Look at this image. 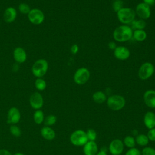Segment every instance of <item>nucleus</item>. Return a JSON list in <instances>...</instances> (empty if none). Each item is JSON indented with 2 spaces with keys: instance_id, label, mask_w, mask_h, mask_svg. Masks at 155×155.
<instances>
[{
  "instance_id": "nucleus-1",
  "label": "nucleus",
  "mask_w": 155,
  "mask_h": 155,
  "mask_svg": "<svg viewBox=\"0 0 155 155\" xmlns=\"http://www.w3.org/2000/svg\"><path fill=\"white\" fill-rule=\"evenodd\" d=\"M133 29L128 25H121L117 27L113 31V37L114 41L124 42L130 41L133 37Z\"/></svg>"
},
{
  "instance_id": "nucleus-27",
  "label": "nucleus",
  "mask_w": 155,
  "mask_h": 155,
  "mask_svg": "<svg viewBox=\"0 0 155 155\" xmlns=\"http://www.w3.org/2000/svg\"><path fill=\"white\" fill-rule=\"evenodd\" d=\"M18 8L19 12L21 13L25 14V15H28L30 11L31 10L29 5H28L25 2H21V4H19L18 6Z\"/></svg>"
},
{
  "instance_id": "nucleus-34",
  "label": "nucleus",
  "mask_w": 155,
  "mask_h": 155,
  "mask_svg": "<svg viewBox=\"0 0 155 155\" xmlns=\"http://www.w3.org/2000/svg\"><path fill=\"white\" fill-rule=\"evenodd\" d=\"M147 137L149 140L152 142H155V128L150 129L147 133Z\"/></svg>"
},
{
  "instance_id": "nucleus-7",
  "label": "nucleus",
  "mask_w": 155,
  "mask_h": 155,
  "mask_svg": "<svg viewBox=\"0 0 155 155\" xmlns=\"http://www.w3.org/2000/svg\"><path fill=\"white\" fill-rule=\"evenodd\" d=\"M71 143L75 146H84L88 141L86 132L82 130L73 131L70 137Z\"/></svg>"
},
{
  "instance_id": "nucleus-35",
  "label": "nucleus",
  "mask_w": 155,
  "mask_h": 155,
  "mask_svg": "<svg viewBox=\"0 0 155 155\" xmlns=\"http://www.w3.org/2000/svg\"><path fill=\"white\" fill-rule=\"evenodd\" d=\"M79 47L78 45H77L76 44H73L70 47V51L73 54H77L79 51Z\"/></svg>"
},
{
  "instance_id": "nucleus-25",
  "label": "nucleus",
  "mask_w": 155,
  "mask_h": 155,
  "mask_svg": "<svg viewBox=\"0 0 155 155\" xmlns=\"http://www.w3.org/2000/svg\"><path fill=\"white\" fill-rule=\"evenodd\" d=\"M35 86L36 89L40 91H42L45 89L47 87V83L44 79L41 78H37L35 82Z\"/></svg>"
},
{
  "instance_id": "nucleus-22",
  "label": "nucleus",
  "mask_w": 155,
  "mask_h": 155,
  "mask_svg": "<svg viewBox=\"0 0 155 155\" xmlns=\"http://www.w3.org/2000/svg\"><path fill=\"white\" fill-rule=\"evenodd\" d=\"M135 140H136V143L142 147L146 146L147 145H148L149 142V139L147 136L144 134H137L135 138Z\"/></svg>"
},
{
  "instance_id": "nucleus-38",
  "label": "nucleus",
  "mask_w": 155,
  "mask_h": 155,
  "mask_svg": "<svg viewBox=\"0 0 155 155\" xmlns=\"http://www.w3.org/2000/svg\"><path fill=\"white\" fill-rule=\"evenodd\" d=\"M0 155H12V154L6 150L1 149L0 150Z\"/></svg>"
},
{
  "instance_id": "nucleus-40",
  "label": "nucleus",
  "mask_w": 155,
  "mask_h": 155,
  "mask_svg": "<svg viewBox=\"0 0 155 155\" xmlns=\"http://www.w3.org/2000/svg\"><path fill=\"white\" fill-rule=\"evenodd\" d=\"M133 135H135V136H137L138 134L136 130H133Z\"/></svg>"
},
{
  "instance_id": "nucleus-13",
  "label": "nucleus",
  "mask_w": 155,
  "mask_h": 155,
  "mask_svg": "<svg viewBox=\"0 0 155 155\" xmlns=\"http://www.w3.org/2000/svg\"><path fill=\"white\" fill-rule=\"evenodd\" d=\"M143 99L147 107L151 108H155V90L150 89L145 91Z\"/></svg>"
},
{
  "instance_id": "nucleus-15",
  "label": "nucleus",
  "mask_w": 155,
  "mask_h": 155,
  "mask_svg": "<svg viewBox=\"0 0 155 155\" xmlns=\"http://www.w3.org/2000/svg\"><path fill=\"white\" fill-rule=\"evenodd\" d=\"M85 155H96L98 152V147L94 141H88L83 147Z\"/></svg>"
},
{
  "instance_id": "nucleus-17",
  "label": "nucleus",
  "mask_w": 155,
  "mask_h": 155,
  "mask_svg": "<svg viewBox=\"0 0 155 155\" xmlns=\"http://www.w3.org/2000/svg\"><path fill=\"white\" fill-rule=\"evenodd\" d=\"M17 16L16 10L13 7H7L4 13V20L7 23H12L14 22Z\"/></svg>"
},
{
  "instance_id": "nucleus-19",
  "label": "nucleus",
  "mask_w": 155,
  "mask_h": 155,
  "mask_svg": "<svg viewBox=\"0 0 155 155\" xmlns=\"http://www.w3.org/2000/svg\"><path fill=\"white\" fill-rule=\"evenodd\" d=\"M41 135L44 139L48 140H51L55 137L56 134L54 131L51 128L46 126L42 128Z\"/></svg>"
},
{
  "instance_id": "nucleus-33",
  "label": "nucleus",
  "mask_w": 155,
  "mask_h": 155,
  "mask_svg": "<svg viewBox=\"0 0 155 155\" xmlns=\"http://www.w3.org/2000/svg\"><path fill=\"white\" fill-rule=\"evenodd\" d=\"M125 155H142L141 151L139 150L137 148L133 147L130 148L125 153Z\"/></svg>"
},
{
  "instance_id": "nucleus-11",
  "label": "nucleus",
  "mask_w": 155,
  "mask_h": 155,
  "mask_svg": "<svg viewBox=\"0 0 155 155\" xmlns=\"http://www.w3.org/2000/svg\"><path fill=\"white\" fill-rule=\"evenodd\" d=\"M114 56L118 60L125 61L130 56L129 49L124 46H117L113 51Z\"/></svg>"
},
{
  "instance_id": "nucleus-28",
  "label": "nucleus",
  "mask_w": 155,
  "mask_h": 155,
  "mask_svg": "<svg viewBox=\"0 0 155 155\" xmlns=\"http://www.w3.org/2000/svg\"><path fill=\"white\" fill-rule=\"evenodd\" d=\"M124 2L122 0H114L112 4V8L113 10L116 12H117L124 7Z\"/></svg>"
},
{
  "instance_id": "nucleus-21",
  "label": "nucleus",
  "mask_w": 155,
  "mask_h": 155,
  "mask_svg": "<svg viewBox=\"0 0 155 155\" xmlns=\"http://www.w3.org/2000/svg\"><path fill=\"white\" fill-rule=\"evenodd\" d=\"M93 101L97 104H102L107 101V96L105 93L102 91H97L92 95Z\"/></svg>"
},
{
  "instance_id": "nucleus-10",
  "label": "nucleus",
  "mask_w": 155,
  "mask_h": 155,
  "mask_svg": "<svg viewBox=\"0 0 155 155\" xmlns=\"http://www.w3.org/2000/svg\"><path fill=\"white\" fill-rule=\"evenodd\" d=\"M124 148L123 141L119 139L113 140L109 145V151L112 155H120Z\"/></svg>"
},
{
  "instance_id": "nucleus-12",
  "label": "nucleus",
  "mask_w": 155,
  "mask_h": 155,
  "mask_svg": "<svg viewBox=\"0 0 155 155\" xmlns=\"http://www.w3.org/2000/svg\"><path fill=\"white\" fill-rule=\"evenodd\" d=\"M29 102L31 107L36 110L41 108L44 104L43 97L38 92H35L30 96Z\"/></svg>"
},
{
  "instance_id": "nucleus-16",
  "label": "nucleus",
  "mask_w": 155,
  "mask_h": 155,
  "mask_svg": "<svg viewBox=\"0 0 155 155\" xmlns=\"http://www.w3.org/2000/svg\"><path fill=\"white\" fill-rule=\"evenodd\" d=\"M13 55L15 61L19 64L24 63L27 60V53L22 47H16L13 50Z\"/></svg>"
},
{
  "instance_id": "nucleus-32",
  "label": "nucleus",
  "mask_w": 155,
  "mask_h": 155,
  "mask_svg": "<svg viewBox=\"0 0 155 155\" xmlns=\"http://www.w3.org/2000/svg\"><path fill=\"white\" fill-rule=\"evenodd\" d=\"M10 131L11 133L16 137H19L21 136V130L16 125H12L10 128Z\"/></svg>"
},
{
  "instance_id": "nucleus-24",
  "label": "nucleus",
  "mask_w": 155,
  "mask_h": 155,
  "mask_svg": "<svg viewBox=\"0 0 155 155\" xmlns=\"http://www.w3.org/2000/svg\"><path fill=\"white\" fill-rule=\"evenodd\" d=\"M123 143H124V145L128 148H133L136 145L135 138H134V137L131 136H127L125 137Z\"/></svg>"
},
{
  "instance_id": "nucleus-2",
  "label": "nucleus",
  "mask_w": 155,
  "mask_h": 155,
  "mask_svg": "<svg viewBox=\"0 0 155 155\" xmlns=\"http://www.w3.org/2000/svg\"><path fill=\"white\" fill-rule=\"evenodd\" d=\"M116 15L119 21L123 25L131 24L136 16L134 10L130 7H123L116 12Z\"/></svg>"
},
{
  "instance_id": "nucleus-23",
  "label": "nucleus",
  "mask_w": 155,
  "mask_h": 155,
  "mask_svg": "<svg viewBox=\"0 0 155 155\" xmlns=\"http://www.w3.org/2000/svg\"><path fill=\"white\" fill-rule=\"evenodd\" d=\"M131 25L134 30H144L146 27L147 23L145 20L139 18L138 19H134L131 22Z\"/></svg>"
},
{
  "instance_id": "nucleus-30",
  "label": "nucleus",
  "mask_w": 155,
  "mask_h": 155,
  "mask_svg": "<svg viewBox=\"0 0 155 155\" xmlns=\"http://www.w3.org/2000/svg\"><path fill=\"white\" fill-rule=\"evenodd\" d=\"M56 120H57L56 117L54 115L50 114L46 117L44 120V124L47 126L52 125L56 123Z\"/></svg>"
},
{
  "instance_id": "nucleus-14",
  "label": "nucleus",
  "mask_w": 155,
  "mask_h": 155,
  "mask_svg": "<svg viewBox=\"0 0 155 155\" xmlns=\"http://www.w3.org/2000/svg\"><path fill=\"white\" fill-rule=\"evenodd\" d=\"M21 118V114L19 110L16 107H12L8 111L7 123L16 124Z\"/></svg>"
},
{
  "instance_id": "nucleus-3",
  "label": "nucleus",
  "mask_w": 155,
  "mask_h": 155,
  "mask_svg": "<svg viewBox=\"0 0 155 155\" xmlns=\"http://www.w3.org/2000/svg\"><path fill=\"white\" fill-rule=\"evenodd\" d=\"M106 101L108 107L116 111L122 110L126 103L125 98L119 94L111 95L107 99Z\"/></svg>"
},
{
  "instance_id": "nucleus-26",
  "label": "nucleus",
  "mask_w": 155,
  "mask_h": 155,
  "mask_svg": "<svg viewBox=\"0 0 155 155\" xmlns=\"http://www.w3.org/2000/svg\"><path fill=\"white\" fill-rule=\"evenodd\" d=\"M33 119L35 122L38 124H40L44 121V113L41 110H37L35 112L33 115Z\"/></svg>"
},
{
  "instance_id": "nucleus-9",
  "label": "nucleus",
  "mask_w": 155,
  "mask_h": 155,
  "mask_svg": "<svg viewBox=\"0 0 155 155\" xmlns=\"http://www.w3.org/2000/svg\"><path fill=\"white\" fill-rule=\"evenodd\" d=\"M134 11L136 15H137L139 19L145 20L150 18L151 16V12L150 6L143 3V2L139 3L136 6Z\"/></svg>"
},
{
  "instance_id": "nucleus-41",
  "label": "nucleus",
  "mask_w": 155,
  "mask_h": 155,
  "mask_svg": "<svg viewBox=\"0 0 155 155\" xmlns=\"http://www.w3.org/2000/svg\"><path fill=\"white\" fill-rule=\"evenodd\" d=\"M14 155H24V154L21 153H15Z\"/></svg>"
},
{
  "instance_id": "nucleus-8",
  "label": "nucleus",
  "mask_w": 155,
  "mask_h": 155,
  "mask_svg": "<svg viewBox=\"0 0 155 155\" xmlns=\"http://www.w3.org/2000/svg\"><path fill=\"white\" fill-rule=\"evenodd\" d=\"M27 15L29 21L35 25H39L42 24L45 19L44 12L38 8L31 9Z\"/></svg>"
},
{
  "instance_id": "nucleus-6",
  "label": "nucleus",
  "mask_w": 155,
  "mask_h": 155,
  "mask_svg": "<svg viewBox=\"0 0 155 155\" xmlns=\"http://www.w3.org/2000/svg\"><path fill=\"white\" fill-rule=\"evenodd\" d=\"M90 78V70L86 67H81L75 71L73 76V80L78 85H84L88 81Z\"/></svg>"
},
{
  "instance_id": "nucleus-5",
  "label": "nucleus",
  "mask_w": 155,
  "mask_h": 155,
  "mask_svg": "<svg viewBox=\"0 0 155 155\" xmlns=\"http://www.w3.org/2000/svg\"><path fill=\"white\" fill-rule=\"evenodd\" d=\"M154 72V65L151 62H145L140 66L137 74L140 79L145 81L150 78Z\"/></svg>"
},
{
  "instance_id": "nucleus-42",
  "label": "nucleus",
  "mask_w": 155,
  "mask_h": 155,
  "mask_svg": "<svg viewBox=\"0 0 155 155\" xmlns=\"http://www.w3.org/2000/svg\"><path fill=\"white\" fill-rule=\"evenodd\" d=\"M154 70H155V67H154Z\"/></svg>"
},
{
  "instance_id": "nucleus-4",
  "label": "nucleus",
  "mask_w": 155,
  "mask_h": 155,
  "mask_svg": "<svg viewBox=\"0 0 155 155\" xmlns=\"http://www.w3.org/2000/svg\"><path fill=\"white\" fill-rule=\"evenodd\" d=\"M48 63L44 59L36 60L32 65L31 71L33 74L37 78L43 77L47 72Z\"/></svg>"
},
{
  "instance_id": "nucleus-31",
  "label": "nucleus",
  "mask_w": 155,
  "mask_h": 155,
  "mask_svg": "<svg viewBox=\"0 0 155 155\" xmlns=\"http://www.w3.org/2000/svg\"><path fill=\"white\" fill-rule=\"evenodd\" d=\"M141 154L142 155H155V149L152 147H145L143 148Z\"/></svg>"
},
{
  "instance_id": "nucleus-29",
  "label": "nucleus",
  "mask_w": 155,
  "mask_h": 155,
  "mask_svg": "<svg viewBox=\"0 0 155 155\" xmlns=\"http://www.w3.org/2000/svg\"><path fill=\"white\" fill-rule=\"evenodd\" d=\"M86 134L89 141H94L97 137V133L96 131L92 128L88 129L86 132Z\"/></svg>"
},
{
  "instance_id": "nucleus-39",
  "label": "nucleus",
  "mask_w": 155,
  "mask_h": 155,
  "mask_svg": "<svg viewBox=\"0 0 155 155\" xmlns=\"http://www.w3.org/2000/svg\"><path fill=\"white\" fill-rule=\"evenodd\" d=\"M96 155H107V154L106 150H104L101 149V151H99V152H97V153L96 154Z\"/></svg>"
},
{
  "instance_id": "nucleus-18",
  "label": "nucleus",
  "mask_w": 155,
  "mask_h": 155,
  "mask_svg": "<svg viewBox=\"0 0 155 155\" xmlns=\"http://www.w3.org/2000/svg\"><path fill=\"white\" fill-rule=\"evenodd\" d=\"M143 123L149 130L155 128V113L152 111L147 112L143 117Z\"/></svg>"
},
{
  "instance_id": "nucleus-37",
  "label": "nucleus",
  "mask_w": 155,
  "mask_h": 155,
  "mask_svg": "<svg viewBox=\"0 0 155 155\" xmlns=\"http://www.w3.org/2000/svg\"><path fill=\"white\" fill-rule=\"evenodd\" d=\"M143 2L149 6H151L155 4V0H143Z\"/></svg>"
},
{
  "instance_id": "nucleus-20",
  "label": "nucleus",
  "mask_w": 155,
  "mask_h": 155,
  "mask_svg": "<svg viewBox=\"0 0 155 155\" xmlns=\"http://www.w3.org/2000/svg\"><path fill=\"white\" fill-rule=\"evenodd\" d=\"M147 34L144 30H134L133 32V37L135 41L142 42L147 39Z\"/></svg>"
},
{
  "instance_id": "nucleus-36",
  "label": "nucleus",
  "mask_w": 155,
  "mask_h": 155,
  "mask_svg": "<svg viewBox=\"0 0 155 155\" xmlns=\"http://www.w3.org/2000/svg\"><path fill=\"white\" fill-rule=\"evenodd\" d=\"M108 48H110V50H114L117 47V45H116V44L114 42L111 41V42H110L108 44Z\"/></svg>"
}]
</instances>
